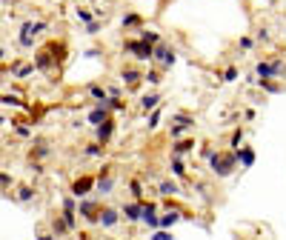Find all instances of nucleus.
Wrapping results in <instances>:
<instances>
[{
    "mask_svg": "<svg viewBox=\"0 0 286 240\" xmlns=\"http://www.w3.org/2000/svg\"><path fill=\"white\" fill-rule=\"evenodd\" d=\"M209 166L218 177H229L237 169V154L235 152H212L209 154Z\"/></svg>",
    "mask_w": 286,
    "mask_h": 240,
    "instance_id": "obj_1",
    "label": "nucleus"
},
{
    "mask_svg": "<svg viewBox=\"0 0 286 240\" xmlns=\"http://www.w3.org/2000/svg\"><path fill=\"white\" fill-rule=\"evenodd\" d=\"M123 51H132V54H135V60L146 63V60H152L155 46H152V43H143V40L137 37V40H126V43H123Z\"/></svg>",
    "mask_w": 286,
    "mask_h": 240,
    "instance_id": "obj_2",
    "label": "nucleus"
},
{
    "mask_svg": "<svg viewBox=\"0 0 286 240\" xmlns=\"http://www.w3.org/2000/svg\"><path fill=\"white\" fill-rule=\"evenodd\" d=\"M255 72H258V80H269V77H284V60H260Z\"/></svg>",
    "mask_w": 286,
    "mask_h": 240,
    "instance_id": "obj_3",
    "label": "nucleus"
},
{
    "mask_svg": "<svg viewBox=\"0 0 286 240\" xmlns=\"http://www.w3.org/2000/svg\"><path fill=\"white\" fill-rule=\"evenodd\" d=\"M78 200H80V203H78V215H80L86 223H98L101 203H95V200H86V197H78Z\"/></svg>",
    "mask_w": 286,
    "mask_h": 240,
    "instance_id": "obj_4",
    "label": "nucleus"
},
{
    "mask_svg": "<svg viewBox=\"0 0 286 240\" xmlns=\"http://www.w3.org/2000/svg\"><path fill=\"white\" fill-rule=\"evenodd\" d=\"M152 60H160V66L163 69H172L175 66V60H178V54H175V49H169V46H163V43H155Z\"/></svg>",
    "mask_w": 286,
    "mask_h": 240,
    "instance_id": "obj_5",
    "label": "nucleus"
},
{
    "mask_svg": "<svg viewBox=\"0 0 286 240\" xmlns=\"http://www.w3.org/2000/svg\"><path fill=\"white\" fill-rule=\"evenodd\" d=\"M60 217L66 220L69 232L78 229V197H66V200H63V215H60Z\"/></svg>",
    "mask_w": 286,
    "mask_h": 240,
    "instance_id": "obj_6",
    "label": "nucleus"
},
{
    "mask_svg": "<svg viewBox=\"0 0 286 240\" xmlns=\"http://www.w3.org/2000/svg\"><path fill=\"white\" fill-rule=\"evenodd\" d=\"M92 189H95V177H92V174H83V177H78V180L72 183L69 192H72V197H86Z\"/></svg>",
    "mask_w": 286,
    "mask_h": 240,
    "instance_id": "obj_7",
    "label": "nucleus"
},
{
    "mask_svg": "<svg viewBox=\"0 0 286 240\" xmlns=\"http://www.w3.org/2000/svg\"><path fill=\"white\" fill-rule=\"evenodd\" d=\"M115 186V180H112V166H103L101 174L95 177V192H101V194H109Z\"/></svg>",
    "mask_w": 286,
    "mask_h": 240,
    "instance_id": "obj_8",
    "label": "nucleus"
},
{
    "mask_svg": "<svg viewBox=\"0 0 286 240\" xmlns=\"http://www.w3.org/2000/svg\"><path fill=\"white\" fill-rule=\"evenodd\" d=\"M155 212H157V206L155 203H143L140 206V220L146 223L149 229H157V226H160V217H157Z\"/></svg>",
    "mask_w": 286,
    "mask_h": 240,
    "instance_id": "obj_9",
    "label": "nucleus"
},
{
    "mask_svg": "<svg viewBox=\"0 0 286 240\" xmlns=\"http://www.w3.org/2000/svg\"><path fill=\"white\" fill-rule=\"evenodd\" d=\"M34 69H37V72H49V69H57L54 57L49 54V49H40L37 54H34Z\"/></svg>",
    "mask_w": 286,
    "mask_h": 240,
    "instance_id": "obj_10",
    "label": "nucleus"
},
{
    "mask_svg": "<svg viewBox=\"0 0 286 240\" xmlns=\"http://www.w3.org/2000/svg\"><path fill=\"white\" fill-rule=\"evenodd\" d=\"M120 220V212L118 209H101V215H98V223H101L103 229H115Z\"/></svg>",
    "mask_w": 286,
    "mask_h": 240,
    "instance_id": "obj_11",
    "label": "nucleus"
},
{
    "mask_svg": "<svg viewBox=\"0 0 286 240\" xmlns=\"http://www.w3.org/2000/svg\"><path fill=\"white\" fill-rule=\"evenodd\" d=\"M112 135H115V120H112V115H109L103 123H98V140L106 146V143L112 140Z\"/></svg>",
    "mask_w": 286,
    "mask_h": 240,
    "instance_id": "obj_12",
    "label": "nucleus"
},
{
    "mask_svg": "<svg viewBox=\"0 0 286 240\" xmlns=\"http://www.w3.org/2000/svg\"><path fill=\"white\" fill-rule=\"evenodd\" d=\"M195 126V118H189V115H178V123L172 126V137L178 140V137H183V132H189Z\"/></svg>",
    "mask_w": 286,
    "mask_h": 240,
    "instance_id": "obj_13",
    "label": "nucleus"
},
{
    "mask_svg": "<svg viewBox=\"0 0 286 240\" xmlns=\"http://www.w3.org/2000/svg\"><path fill=\"white\" fill-rule=\"evenodd\" d=\"M120 80L129 86V89H135V86L140 83V80H143V74H140V72H137L135 66H126L123 72H120Z\"/></svg>",
    "mask_w": 286,
    "mask_h": 240,
    "instance_id": "obj_14",
    "label": "nucleus"
},
{
    "mask_svg": "<svg viewBox=\"0 0 286 240\" xmlns=\"http://www.w3.org/2000/svg\"><path fill=\"white\" fill-rule=\"evenodd\" d=\"M140 206H143V200H135V203H126L123 209H120V215L126 217L129 223H137L140 220Z\"/></svg>",
    "mask_w": 286,
    "mask_h": 240,
    "instance_id": "obj_15",
    "label": "nucleus"
},
{
    "mask_svg": "<svg viewBox=\"0 0 286 240\" xmlns=\"http://www.w3.org/2000/svg\"><path fill=\"white\" fill-rule=\"evenodd\" d=\"M46 29H49V23H46V20H37V23H32V20H26V23H23V26H20V34H40V32H46Z\"/></svg>",
    "mask_w": 286,
    "mask_h": 240,
    "instance_id": "obj_16",
    "label": "nucleus"
},
{
    "mask_svg": "<svg viewBox=\"0 0 286 240\" xmlns=\"http://www.w3.org/2000/svg\"><path fill=\"white\" fill-rule=\"evenodd\" d=\"M181 215H183L181 209H172V206H169V212L163 215V217H160V226H163V229H169V226H175V223L181 220Z\"/></svg>",
    "mask_w": 286,
    "mask_h": 240,
    "instance_id": "obj_17",
    "label": "nucleus"
},
{
    "mask_svg": "<svg viewBox=\"0 0 286 240\" xmlns=\"http://www.w3.org/2000/svg\"><path fill=\"white\" fill-rule=\"evenodd\" d=\"M157 192H160L163 197H175V194H181V186H178L175 180H163V183L157 186Z\"/></svg>",
    "mask_w": 286,
    "mask_h": 240,
    "instance_id": "obj_18",
    "label": "nucleus"
},
{
    "mask_svg": "<svg viewBox=\"0 0 286 240\" xmlns=\"http://www.w3.org/2000/svg\"><path fill=\"white\" fill-rule=\"evenodd\" d=\"M106 118H109V109H106V106H101V103H98V109H92V112H89V123H95V126H98V123H103Z\"/></svg>",
    "mask_w": 286,
    "mask_h": 240,
    "instance_id": "obj_19",
    "label": "nucleus"
},
{
    "mask_svg": "<svg viewBox=\"0 0 286 240\" xmlns=\"http://www.w3.org/2000/svg\"><path fill=\"white\" fill-rule=\"evenodd\" d=\"M235 154H237V163H243L246 169H249V166H255V152L249 149V146H243V149H240V152H235Z\"/></svg>",
    "mask_w": 286,
    "mask_h": 240,
    "instance_id": "obj_20",
    "label": "nucleus"
},
{
    "mask_svg": "<svg viewBox=\"0 0 286 240\" xmlns=\"http://www.w3.org/2000/svg\"><path fill=\"white\" fill-rule=\"evenodd\" d=\"M192 149H195V140H181V137H178V140H175V146H172V152L178 154V157L186 154V152H192Z\"/></svg>",
    "mask_w": 286,
    "mask_h": 240,
    "instance_id": "obj_21",
    "label": "nucleus"
},
{
    "mask_svg": "<svg viewBox=\"0 0 286 240\" xmlns=\"http://www.w3.org/2000/svg\"><path fill=\"white\" fill-rule=\"evenodd\" d=\"M34 194H37V192H34L32 186H17V200H20V203H32L34 200Z\"/></svg>",
    "mask_w": 286,
    "mask_h": 240,
    "instance_id": "obj_22",
    "label": "nucleus"
},
{
    "mask_svg": "<svg viewBox=\"0 0 286 240\" xmlns=\"http://www.w3.org/2000/svg\"><path fill=\"white\" fill-rule=\"evenodd\" d=\"M155 106H160V95H155V92H152V95H143V97H140V109L152 112Z\"/></svg>",
    "mask_w": 286,
    "mask_h": 240,
    "instance_id": "obj_23",
    "label": "nucleus"
},
{
    "mask_svg": "<svg viewBox=\"0 0 286 240\" xmlns=\"http://www.w3.org/2000/svg\"><path fill=\"white\" fill-rule=\"evenodd\" d=\"M103 152H106V146H103L101 140H95V143H89L83 149V154L86 157H103Z\"/></svg>",
    "mask_w": 286,
    "mask_h": 240,
    "instance_id": "obj_24",
    "label": "nucleus"
},
{
    "mask_svg": "<svg viewBox=\"0 0 286 240\" xmlns=\"http://www.w3.org/2000/svg\"><path fill=\"white\" fill-rule=\"evenodd\" d=\"M89 95H92L95 100L101 103V106H103V100L109 97V95H106V89H103V86H98V83H92V86H89Z\"/></svg>",
    "mask_w": 286,
    "mask_h": 240,
    "instance_id": "obj_25",
    "label": "nucleus"
},
{
    "mask_svg": "<svg viewBox=\"0 0 286 240\" xmlns=\"http://www.w3.org/2000/svg\"><path fill=\"white\" fill-rule=\"evenodd\" d=\"M172 174H175V177H186V166H183V160H181L178 154L172 157Z\"/></svg>",
    "mask_w": 286,
    "mask_h": 240,
    "instance_id": "obj_26",
    "label": "nucleus"
},
{
    "mask_svg": "<svg viewBox=\"0 0 286 240\" xmlns=\"http://www.w3.org/2000/svg\"><path fill=\"white\" fill-rule=\"evenodd\" d=\"M258 83H260V89H263V92H269V95L284 92V86H281V83H272V77H269V80H258Z\"/></svg>",
    "mask_w": 286,
    "mask_h": 240,
    "instance_id": "obj_27",
    "label": "nucleus"
},
{
    "mask_svg": "<svg viewBox=\"0 0 286 240\" xmlns=\"http://www.w3.org/2000/svg\"><path fill=\"white\" fill-rule=\"evenodd\" d=\"M140 40H143V43H152V46H155V43H160V34H157V32H152V29H143V32H140Z\"/></svg>",
    "mask_w": 286,
    "mask_h": 240,
    "instance_id": "obj_28",
    "label": "nucleus"
},
{
    "mask_svg": "<svg viewBox=\"0 0 286 240\" xmlns=\"http://www.w3.org/2000/svg\"><path fill=\"white\" fill-rule=\"evenodd\" d=\"M143 80H146V83H152V86H157L160 80H163V77H160V69H149V72L143 74Z\"/></svg>",
    "mask_w": 286,
    "mask_h": 240,
    "instance_id": "obj_29",
    "label": "nucleus"
},
{
    "mask_svg": "<svg viewBox=\"0 0 286 240\" xmlns=\"http://www.w3.org/2000/svg\"><path fill=\"white\" fill-rule=\"evenodd\" d=\"M129 189H132V197H135V200H143L146 192H143V186H140V180H129Z\"/></svg>",
    "mask_w": 286,
    "mask_h": 240,
    "instance_id": "obj_30",
    "label": "nucleus"
},
{
    "mask_svg": "<svg viewBox=\"0 0 286 240\" xmlns=\"http://www.w3.org/2000/svg\"><path fill=\"white\" fill-rule=\"evenodd\" d=\"M0 103H3V106H26L17 95H0Z\"/></svg>",
    "mask_w": 286,
    "mask_h": 240,
    "instance_id": "obj_31",
    "label": "nucleus"
},
{
    "mask_svg": "<svg viewBox=\"0 0 286 240\" xmlns=\"http://www.w3.org/2000/svg\"><path fill=\"white\" fill-rule=\"evenodd\" d=\"M52 229H54L57 235H66V232H69V226H66L63 217H54V220H52Z\"/></svg>",
    "mask_w": 286,
    "mask_h": 240,
    "instance_id": "obj_32",
    "label": "nucleus"
},
{
    "mask_svg": "<svg viewBox=\"0 0 286 240\" xmlns=\"http://www.w3.org/2000/svg\"><path fill=\"white\" fill-rule=\"evenodd\" d=\"M46 154H49V146H46V143H37V146L32 149V160H34V157L40 160V157H46Z\"/></svg>",
    "mask_w": 286,
    "mask_h": 240,
    "instance_id": "obj_33",
    "label": "nucleus"
},
{
    "mask_svg": "<svg viewBox=\"0 0 286 240\" xmlns=\"http://www.w3.org/2000/svg\"><path fill=\"white\" fill-rule=\"evenodd\" d=\"M157 126H160V109L155 106V109H152V115H149V129H157Z\"/></svg>",
    "mask_w": 286,
    "mask_h": 240,
    "instance_id": "obj_34",
    "label": "nucleus"
},
{
    "mask_svg": "<svg viewBox=\"0 0 286 240\" xmlns=\"http://www.w3.org/2000/svg\"><path fill=\"white\" fill-rule=\"evenodd\" d=\"M12 186H15V177L6 174V171H0V189H12Z\"/></svg>",
    "mask_w": 286,
    "mask_h": 240,
    "instance_id": "obj_35",
    "label": "nucleus"
},
{
    "mask_svg": "<svg viewBox=\"0 0 286 240\" xmlns=\"http://www.w3.org/2000/svg\"><path fill=\"white\" fill-rule=\"evenodd\" d=\"M78 20H80V23H92V20H95V12H89V9H78Z\"/></svg>",
    "mask_w": 286,
    "mask_h": 240,
    "instance_id": "obj_36",
    "label": "nucleus"
},
{
    "mask_svg": "<svg viewBox=\"0 0 286 240\" xmlns=\"http://www.w3.org/2000/svg\"><path fill=\"white\" fill-rule=\"evenodd\" d=\"M223 80H226V83H232V80H237V69H235V66H229L226 72H223Z\"/></svg>",
    "mask_w": 286,
    "mask_h": 240,
    "instance_id": "obj_37",
    "label": "nucleus"
},
{
    "mask_svg": "<svg viewBox=\"0 0 286 240\" xmlns=\"http://www.w3.org/2000/svg\"><path fill=\"white\" fill-rule=\"evenodd\" d=\"M98 32H101V23H98V20L86 23V34H98Z\"/></svg>",
    "mask_w": 286,
    "mask_h": 240,
    "instance_id": "obj_38",
    "label": "nucleus"
},
{
    "mask_svg": "<svg viewBox=\"0 0 286 240\" xmlns=\"http://www.w3.org/2000/svg\"><path fill=\"white\" fill-rule=\"evenodd\" d=\"M137 23H140V17L137 15H126L123 17V26H137Z\"/></svg>",
    "mask_w": 286,
    "mask_h": 240,
    "instance_id": "obj_39",
    "label": "nucleus"
},
{
    "mask_svg": "<svg viewBox=\"0 0 286 240\" xmlns=\"http://www.w3.org/2000/svg\"><path fill=\"white\" fill-rule=\"evenodd\" d=\"M32 72H34V63H32V66H23V69H17L15 74H17V77H29Z\"/></svg>",
    "mask_w": 286,
    "mask_h": 240,
    "instance_id": "obj_40",
    "label": "nucleus"
},
{
    "mask_svg": "<svg viewBox=\"0 0 286 240\" xmlns=\"http://www.w3.org/2000/svg\"><path fill=\"white\" fill-rule=\"evenodd\" d=\"M240 140H243V129H237L235 135H232V146H235V149H237V143H240Z\"/></svg>",
    "mask_w": 286,
    "mask_h": 240,
    "instance_id": "obj_41",
    "label": "nucleus"
},
{
    "mask_svg": "<svg viewBox=\"0 0 286 240\" xmlns=\"http://www.w3.org/2000/svg\"><path fill=\"white\" fill-rule=\"evenodd\" d=\"M240 49H252V37H240Z\"/></svg>",
    "mask_w": 286,
    "mask_h": 240,
    "instance_id": "obj_42",
    "label": "nucleus"
},
{
    "mask_svg": "<svg viewBox=\"0 0 286 240\" xmlns=\"http://www.w3.org/2000/svg\"><path fill=\"white\" fill-rule=\"evenodd\" d=\"M258 40H260V43H266V40H269V32H266V29H260V32H258Z\"/></svg>",
    "mask_w": 286,
    "mask_h": 240,
    "instance_id": "obj_43",
    "label": "nucleus"
},
{
    "mask_svg": "<svg viewBox=\"0 0 286 240\" xmlns=\"http://www.w3.org/2000/svg\"><path fill=\"white\" fill-rule=\"evenodd\" d=\"M17 135H20V137H29V126H17Z\"/></svg>",
    "mask_w": 286,
    "mask_h": 240,
    "instance_id": "obj_44",
    "label": "nucleus"
},
{
    "mask_svg": "<svg viewBox=\"0 0 286 240\" xmlns=\"http://www.w3.org/2000/svg\"><path fill=\"white\" fill-rule=\"evenodd\" d=\"M3 60H6V49H3V46H0V63H3Z\"/></svg>",
    "mask_w": 286,
    "mask_h": 240,
    "instance_id": "obj_45",
    "label": "nucleus"
},
{
    "mask_svg": "<svg viewBox=\"0 0 286 240\" xmlns=\"http://www.w3.org/2000/svg\"><path fill=\"white\" fill-rule=\"evenodd\" d=\"M3 3H9V0H3Z\"/></svg>",
    "mask_w": 286,
    "mask_h": 240,
    "instance_id": "obj_46",
    "label": "nucleus"
}]
</instances>
